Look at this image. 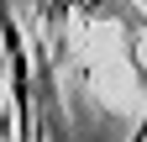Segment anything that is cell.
I'll return each instance as SVG.
<instances>
[{
  "instance_id": "1",
  "label": "cell",
  "mask_w": 147,
  "mask_h": 142,
  "mask_svg": "<svg viewBox=\"0 0 147 142\" xmlns=\"http://www.w3.org/2000/svg\"><path fill=\"white\" fill-rule=\"evenodd\" d=\"M126 142H147V111H142V121H137V132L126 137Z\"/></svg>"
}]
</instances>
